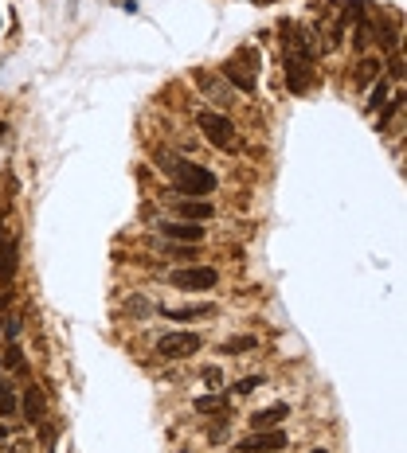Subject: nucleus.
Listing matches in <instances>:
<instances>
[{"instance_id": "28", "label": "nucleus", "mask_w": 407, "mask_h": 453, "mask_svg": "<svg viewBox=\"0 0 407 453\" xmlns=\"http://www.w3.org/2000/svg\"><path fill=\"white\" fill-rule=\"evenodd\" d=\"M165 251L172 254V258H192V246H177V242H168Z\"/></svg>"}, {"instance_id": "16", "label": "nucleus", "mask_w": 407, "mask_h": 453, "mask_svg": "<svg viewBox=\"0 0 407 453\" xmlns=\"http://www.w3.org/2000/svg\"><path fill=\"white\" fill-rule=\"evenodd\" d=\"M12 414H20V394L8 383H0V418H12Z\"/></svg>"}, {"instance_id": "30", "label": "nucleus", "mask_w": 407, "mask_h": 453, "mask_svg": "<svg viewBox=\"0 0 407 453\" xmlns=\"http://www.w3.org/2000/svg\"><path fill=\"white\" fill-rule=\"evenodd\" d=\"M0 133H4V121H0Z\"/></svg>"}, {"instance_id": "26", "label": "nucleus", "mask_w": 407, "mask_h": 453, "mask_svg": "<svg viewBox=\"0 0 407 453\" xmlns=\"http://www.w3.org/2000/svg\"><path fill=\"white\" fill-rule=\"evenodd\" d=\"M388 71H392V78H395V83L404 78V59H399V51H392V63H388Z\"/></svg>"}, {"instance_id": "12", "label": "nucleus", "mask_w": 407, "mask_h": 453, "mask_svg": "<svg viewBox=\"0 0 407 453\" xmlns=\"http://www.w3.org/2000/svg\"><path fill=\"white\" fill-rule=\"evenodd\" d=\"M286 414H290L286 403H275V406H266V410H255L251 414V430H275L278 422H286Z\"/></svg>"}, {"instance_id": "2", "label": "nucleus", "mask_w": 407, "mask_h": 453, "mask_svg": "<svg viewBox=\"0 0 407 453\" xmlns=\"http://www.w3.org/2000/svg\"><path fill=\"white\" fill-rule=\"evenodd\" d=\"M224 78H228L239 94H255V83H259V51L239 48L228 63H224Z\"/></svg>"}, {"instance_id": "7", "label": "nucleus", "mask_w": 407, "mask_h": 453, "mask_svg": "<svg viewBox=\"0 0 407 453\" xmlns=\"http://www.w3.org/2000/svg\"><path fill=\"white\" fill-rule=\"evenodd\" d=\"M20 414H24L28 422H36V426H43V422H48V394H43V387H39V383H32V387L20 394Z\"/></svg>"}, {"instance_id": "17", "label": "nucleus", "mask_w": 407, "mask_h": 453, "mask_svg": "<svg viewBox=\"0 0 407 453\" xmlns=\"http://www.w3.org/2000/svg\"><path fill=\"white\" fill-rule=\"evenodd\" d=\"M404 102H407L404 94H395V98H388V102H384V106H380V129H388V121H395V118H399Z\"/></svg>"}, {"instance_id": "9", "label": "nucleus", "mask_w": 407, "mask_h": 453, "mask_svg": "<svg viewBox=\"0 0 407 453\" xmlns=\"http://www.w3.org/2000/svg\"><path fill=\"white\" fill-rule=\"evenodd\" d=\"M282 63H286V86L294 90V94H306L310 90V78H313V63L306 59H294V55H282Z\"/></svg>"}, {"instance_id": "4", "label": "nucleus", "mask_w": 407, "mask_h": 453, "mask_svg": "<svg viewBox=\"0 0 407 453\" xmlns=\"http://www.w3.org/2000/svg\"><path fill=\"white\" fill-rule=\"evenodd\" d=\"M219 282V270L216 266H188V270H177V274H168V286L172 289H216Z\"/></svg>"}, {"instance_id": "20", "label": "nucleus", "mask_w": 407, "mask_h": 453, "mask_svg": "<svg viewBox=\"0 0 407 453\" xmlns=\"http://www.w3.org/2000/svg\"><path fill=\"white\" fill-rule=\"evenodd\" d=\"M192 406H196V410H228V399H224V394H200Z\"/></svg>"}, {"instance_id": "25", "label": "nucleus", "mask_w": 407, "mask_h": 453, "mask_svg": "<svg viewBox=\"0 0 407 453\" xmlns=\"http://www.w3.org/2000/svg\"><path fill=\"white\" fill-rule=\"evenodd\" d=\"M255 387H263V375H247V379L235 383V391H239V394H251Z\"/></svg>"}, {"instance_id": "22", "label": "nucleus", "mask_w": 407, "mask_h": 453, "mask_svg": "<svg viewBox=\"0 0 407 453\" xmlns=\"http://www.w3.org/2000/svg\"><path fill=\"white\" fill-rule=\"evenodd\" d=\"M353 43H357V51H364L372 43V24H368V20H360V24H357V39H353Z\"/></svg>"}, {"instance_id": "14", "label": "nucleus", "mask_w": 407, "mask_h": 453, "mask_svg": "<svg viewBox=\"0 0 407 453\" xmlns=\"http://www.w3.org/2000/svg\"><path fill=\"white\" fill-rule=\"evenodd\" d=\"M16 266H20V246H16L12 239L0 242V277H4V282H12V277H16Z\"/></svg>"}, {"instance_id": "19", "label": "nucleus", "mask_w": 407, "mask_h": 453, "mask_svg": "<svg viewBox=\"0 0 407 453\" xmlns=\"http://www.w3.org/2000/svg\"><path fill=\"white\" fill-rule=\"evenodd\" d=\"M380 71H384V67H380V59H364V63L357 67V83H360V86H368V83H372V78H376Z\"/></svg>"}, {"instance_id": "24", "label": "nucleus", "mask_w": 407, "mask_h": 453, "mask_svg": "<svg viewBox=\"0 0 407 453\" xmlns=\"http://www.w3.org/2000/svg\"><path fill=\"white\" fill-rule=\"evenodd\" d=\"M20 317H4V336H8V344H16V336H20Z\"/></svg>"}, {"instance_id": "15", "label": "nucleus", "mask_w": 407, "mask_h": 453, "mask_svg": "<svg viewBox=\"0 0 407 453\" xmlns=\"http://www.w3.org/2000/svg\"><path fill=\"white\" fill-rule=\"evenodd\" d=\"M0 364H4V371H12V375H28V359H24V348H20V344L4 348Z\"/></svg>"}, {"instance_id": "6", "label": "nucleus", "mask_w": 407, "mask_h": 453, "mask_svg": "<svg viewBox=\"0 0 407 453\" xmlns=\"http://www.w3.org/2000/svg\"><path fill=\"white\" fill-rule=\"evenodd\" d=\"M239 453H278V450H286V430H251L247 438L235 445Z\"/></svg>"}, {"instance_id": "13", "label": "nucleus", "mask_w": 407, "mask_h": 453, "mask_svg": "<svg viewBox=\"0 0 407 453\" xmlns=\"http://www.w3.org/2000/svg\"><path fill=\"white\" fill-rule=\"evenodd\" d=\"M161 317L168 321H192V317H216L212 301H196V305H180V309H161Z\"/></svg>"}, {"instance_id": "29", "label": "nucleus", "mask_w": 407, "mask_h": 453, "mask_svg": "<svg viewBox=\"0 0 407 453\" xmlns=\"http://www.w3.org/2000/svg\"><path fill=\"white\" fill-rule=\"evenodd\" d=\"M310 453H329V450H321V445H317V450H310Z\"/></svg>"}, {"instance_id": "11", "label": "nucleus", "mask_w": 407, "mask_h": 453, "mask_svg": "<svg viewBox=\"0 0 407 453\" xmlns=\"http://www.w3.org/2000/svg\"><path fill=\"white\" fill-rule=\"evenodd\" d=\"M177 215L188 219V223H204V219L216 215V207H212L208 200H177Z\"/></svg>"}, {"instance_id": "27", "label": "nucleus", "mask_w": 407, "mask_h": 453, "mask_svg": "<svg viewBox=\"0 0 407 453\" xmlns=\"http://www.w3.org/2000/svg\"><path fill=\"white\" fill-rule=\"evenodd\" d=\"M200 375H204L208 383H212V387H224V375H219V368H204Z\"/></svg>"}, {"instance_id": "23", "label": "nucleus", "mask_w": 407, "mask_h": 453, "mask_svg": "<svg viewBox=\"0 0 407 453\" xmlns=\"http://www.w3.org/2000/svg\"><path fill=\"white\" fill-rule=\"evenodd\" d=\"M341 16H345V20H360V16H364V4H360V0H345V4H341Z\"/></svg>"}, {"instance_id": "1", "label": "nucleus", "mask_w": 407, "mask_h": 453, "mask_svg": "<svg viewBox=\"0 0 407 453\" xmlns=\"http://www.w3.org/2000/svg\"><path fill=\"white\" fill-rule=\"evenodd\" d=\"M168 172V176L177 180V191L180 196H212L216 191L219 180L208 172L204 165H192V160H184V156H177V160H165L161 165Z\"/></svg>"}, {"instance_id": "8", "label": "nucleus", "mask_w": 407, "mask_h": 453, "mask_svg": "<svg viewBox=\"0 0 407 453\" xmlns=\"http://www.w3.org/2000/svg\"><path fill=\"white\" fill-rule=\"evenodd\" d=\"M196 86H200V90H204V98H208V102H216L219 109L235 102L231 86L224 83V78H216V74H208V71H196Z\"/></svg>"}, {"instance_id": "21", "label": "nucleus", "mask_w": 407, "mask_h": 453, "mask_svg": "<svg viewBox=\"0 0 407 453\" xmlns=\"http://www.w3.org/2000/svg\"><path fill=\"white\" fill-rule=\"evenodd\" d=\"M384 102H388V83L380 78V83L372 86V94H368V102H364V106H368V109H380Z\"/></svg>"}, {"instance_id": "3", "label": "nucleus", "mask_w": 407, "mask_h": 453, "mask_svg": "<svg viewBox=\"0 0 407 453\" xmlns=\"http://www.w3.org/2000/svg\"><path fill=\"white\" fill-rule=\"evenodd\" d=\"M196 125H200V133L216 145V149H235V125H231V118H224L219 109H200V114H196Z\"/></svg>"}, {"instance_id": "10", "label": "nucleus", "mask_w": 407, "mask_h": 453, "mask_svg": "<svg viewBox=\"0 0 407 453\" xmlns=\"http://www.w3.org/2000/svg\"><path fill=\"white\" fill-rule=\"evenodd\" d=\"M161 235L172 242H200L204 239V226L188 223V219H180V223H161Z\"/></svg>"}, {"instance_id": "18", "label": "nucleus", "mask_w": 407, "mask_h": 453, "mask_svg": "<svg viewBox=\"0 0 407 453\" xmlns=\"http://www.w3.org/2000/svg\"><path fill=\"white\" fill-rule=\"evenodd\" d=\"M259 348V340L255 336H231L228 344H224V352H231V356H243V352H255Z\"/></svg>"}, {"instance_id": "5", "label": "nucleus", "mask_w": 407, "mask_h": 453, "mask_svg": "<svg viewBox=\"0 0 407 453\" xmlns=\"http://www.w3.org/2000/svg\"><path fill=\"white\" fill-rule=\"evenodd\" d=\"M200 348H204V340L196 333H165L157 340V352L165 359H188V356H196Z\"/></svg>"}]
</instances>
